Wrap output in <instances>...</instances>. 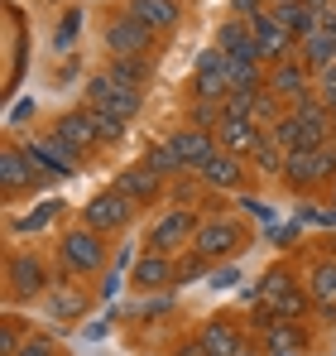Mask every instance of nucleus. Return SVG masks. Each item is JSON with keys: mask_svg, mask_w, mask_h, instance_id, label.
<instances>
[{"mask_svg": "<svg viewBox=\"0 0 336 356\" xmlns=\"http://www.w3.org/2000/svg\"><path fill=\"white\" fill-rule=\"evenodd\" d=\"M212 260H202L197 250H183L178 255V284H197V280H212Z\"/></svg>", "mask_w": 336, "mask_h": 356, "instance_id": "nucleus-36", "label": "nucleus"}, {"mask_svg": "<svg viewBox=\"0 0 336 356\" xmlns=\"http://www.w3.org/2000/svg\"><path fill=\"white\" fill-rule=\"evenodd\" d=\"M255 111H260V92H230V97H226V116L255 120Z\"/></svg>", "mask_w": 336, "mask_h": 356, "instance_id": "nucleus-37", "label": "nucleus"}, {"mask_svg": "<svg viewBox=\"0 0 336 356\" xmlns=\"http://www.w3.org/2000/svg\"><path fill=\"white\" fill-rule=\"evenodd\" d=\"M19 356H67V352H62V342L49 337V332H29V342L19 347Z\"/></svg>", "mask_w": 336, "mask_h": 356, "instance_id": "nucleus-39", "label": "nucleus"}, {"mask_svg": "<svg viewBox=\"0 0 336 356\" xmlns=\"http://www.w3.org/2000/svg\"><path fill=\"white\" fill-rule=\"evenodd\" d=\"M212 284H217V289H235V284H240V270H235V260L212 270Z\"/></svg>", "mask_w": 336, "mask_h": 356, "instance_id": "nucleus-43", "label": "nucleus"}, {"mask_svg": "<svg viewBox=\"0 0 336 356\" xmlns=\"http://www.w3.org/2000/svg\"><path fill=\"white\" fill-rule=\"evenodd\" d=\"M49 183H53V178L24 154L19 140H5V145H0V188H5V202H19V197H29V193H44Z\"/></svg>", "mask_w": 336, "mask_h": 356, "instance_id": "nucleus-9", "label": "nucleus"}, {"mask_svg": "<svg viewBox=\"0 0 336 356\" xmlns=\"http://www.w3.org/2000/svg\"><path fill=\"white\" fill-rule=\"evenodd\" d=\"M197 227H202V212H197V207H164V212L149 222V236H144L149 245H144V250L183 255V250H192Z\"/></svg>", "mask_w": 336, "mask_h": 356, "instance_id": "nucleus-10", "label": "nucleus"}, {"mask_svg": "<svg viewBox=\"0 0 336 356\" xmlns=\"http://www.w3.org/2000/svg\"><path fill=\"white\" fill-rule=\"evenodd\" d=\"M283 188L293 197H312V193H327L336 183V140H327L322 149H293L288 164H283Z\"/></svg>", "mask_w": 336, "mask_h": 356, "instance_id": "nucleus-5", "label": "nucleus"}, {"mask_svg": "<svg viewBox=\"0 0 336 356\" xmlns=\"http://www.w3.org/2000/svg\"><path fill=\"white\" fill-rule=\"evenodd\" d=\"M255 303H260L274 323H308V313H312V298H308V284H303V270H293L288 260H274V265L260 275Z\"/></svg>", "mask_w": 336, "mask_h": 356, "instance_id": "nucleus-3", "label": "nucleus"}, {"mask_svg": "<svg viewBox=\"0 0 336 356\" xmlns=\"http://www.w3.org/2000/svg\"><path fill=\"white\" fill-rule=\"evenodd\" d=\"M135 217H140V202H130L120 188L92 193V197L82 202V212H77V222L92 227V232H101V236H125V232L135 227Z\"/></svg>", "mask_w": 336, "mask_h": 356, "instance_id": "nucleus-7", "label": "nucleus"}, {"mask_svg": "<svg viewBox=\"0 0 336 356\" xmlns=\"http://www.w3.org/2000/svg\"><path fill=\"white\" fill-rule=\"evenodd\" d=\"M77 29H82V10L72 5V10L58 19V39H53V44H58V49H67V39H77Z\"/></svg>", "mask_w": 336, "mask_h": 356, "instance_id": "nucleus-41", "label": "nucleus"}, {"mask_svg": "<svg viewBox=\"0 0 336 356\" xmlns=\"http://www.w3.org/2000/svg\"><path fill=\"white\" fill-rule=\"evenodd\" d=\"M178 356H212V352H207V347H202V337L192 332V337H187V342L178 347Z\"/></svg>", "mask_w": 336, "mask_h": 356, "instance_id": "nucleus-45", "label": "nucleus"}, {"mask_svg": "<svg viewBox=\"0 0 336 356\" xmlns=\"http://www.w3.org/2000/svg\"><path fill=\"white\" fill-rule=\"evenodd\" d=\"M58 217H62V197H49V202H39V207H29V212H10L5 232H10V241L39 236V232H49V227H53Z\"/></svg>", "mask_w": 336, "mask_h": 356, "instance_id": "nucleus-27", "label": "nucleus"}, {"mask_svg": "<svg viewBox=\"0 0 336 356\" xmlns=\"http://www.w3.org/2000/svg\"><path fill=\"white\" fill-rule=\"evenodd\" d=\"M29 116H39V106H34V102H19V106L10 111V125H19V120H29Z\"/></svg>", "mask_w": 336, "mask_h": 356, "instance_id": "nucleus-46", "label": "nucleus"}, {"mask_svg": "<svg viewBox=\"0 0 336 356\" xmlns=\"http://www.w3.org/2000/svg\"><path fill=\"white\" fill-rule=\"evenodd\" d=\"M82 106H92V111H111L115 120H130L144 111V92H135V87H125L120 77H111L106 67L101 72H92L87 82H82Z\"/></svg>", "mask_w": 336, "mask_h": 356, "instance_id": "nucleus-8", "label": "nucleus"}, {"mask_svg": "<svg viewBox=\"0 0 336 356\" xmlns=\"http://www.w3.org/2000/svg\"><path fill=\"white\" fill-rule=\"evenodd\" d=\"M168 289H178V255L140 250L135 265H130V294L149 298V294H168Z\"/></svg>", "mask_w": 336, "mask_h": 356, "instance_id": "nucleus-14", "label": "nucleus"}, {"mask_svg": "<svg viewBox=\"0 0 336 356\" xmlns=\"http://www.w3.org/2000/svg\"><path fill=\"white\" fill-rule=\"evenodd\" d=\"M120 289H130V275H120V270H106V275H101V284H96V298H106V303H111L115 294H120Z\"/></svg>", "mask_w": 336, "mask_h": 356, "instance_id": "nucleus-40", "label": "nucleus"}, {"mask_svg": "<svg viewBox=\"0 0 336 356\" xmlns=\"http://www.w3.org/2000/svg\"><path fill=\"white\" fill-rule=\"evenodd\" d=\"M217 49H221L226 58L264 63V58H260V44H255V34H250V19H235V15H226V19H221V29H217Z\"/></svg>", "mask_w": 336, "mask_h": 356, "instance_id": "nucleus-26", "label": "nucleus"}, {"mask_svg": "<svg viewBox=\"0 0 336 356\" xmlns=\"http://www.w3.org/2000/svg\"><path fill=\"white\" fill-rule=\"evenodd\" d=\"M58 284V270L39 245H10L5 250V303H39Z\"/></svg>", "mask_w": 336, "mask_h": 356, "instance_id": "nucleus-4", "label": "nucleus"}, {"mask_svg": "<svg viewBox=\"0 0 336 356\" xmlns=\"http://www.w3.org/2000/svg\"><path fill=\"white\" fill-rule=\"evenodd\" d=\"M269 5H283V0H269Z\"/></svg>", "mask_w": 336, "mask_h": 356, "instance_id": "nucleus-51", "label": "nucleus"}, {"mask_svg": "<svg viewBox=\"0 0 336 356\" xmlns=\"http://www.w3.org/2000/svg\"><path fill=\"white\" fill-rule=\"evenodd\" d=\"M187 97H202V102H226V97H230V58H226L217 44L197 54V67H192V87H187Z\"/></svg>", "mask_w": 336, "mask_h": 356, "instance_id": "nucleus-16", "label": "nucleus"}, {"mask_svg": "<svg viewBox=\"0 0 336 356\" xmlns=\"http://www.w3.org/2000/svg\"><path fill=\"white\" fill-rule=\"evenodd\" d=\"M322 197H327V207H336V183L327 188V193H322Z\"/></svg>", "mask_w": 336, "mask_h": 356, "instance_id": "nucleus-49", "label": "nucleus"}, {"mask_svg": "<svg viewBox=\"0 0 336 356\" xmlns=\"http://www.w3.org/2000/svg\"><path fill=\"white\" fill-rule=\"evenodd\" d=\"M264 63L250 58H230V92H264Z\"/></svg>", "mask_w": 336, "mask_h": 356, "instance_id": "nucleus-34", "label": "nucleus"}, {"mask_svg": "<svg viewBox=\"0 0 336 356\" xmlns=\"http://www.w3.org/2000/svg\"><path fill=\"white\" fill-rule=\"evenodd\" d=\"M226 116V102H202V97H187V125L197 130H217Z\"/></svg>", "mask_w": 336, "mask_h": 356, "instance_id": "nucleus-35", "label": "nucleus"}, {"mask_svg": "<svg viewBox=\"0 0 336 356\" xmlns=\"http://www.w3.org/2000/svg\"><path fill=\"white\" fill-rule=\"evenodd\" d=\"M197 337H202V347L212 356H240L250 347V332H245V323H240L235 313H212V318L197 327Z\"/></svg>", "mask_w": 336, "mask_h": 356, "instance_id": "nucleus-18", "label": "nucleus"}, {"mask_svg": "<svg viewBox=\"0 0 336 356\" xmlns=\"http://www.w3.org/2000/svg\"><path fill=\"white\" fill-rule=\"evenodd\" d=\"M101 44H106V58H159V34L144 29L120 5L101 15Z\"/></svg>", "mask_w": 336, "mask_h": 356, "instance_id": "nucleus-6", "label": "nucleus"}, {"mask_svg": "<svg viewBox=\"0 0 336 356\" xmlns=\"http://www.w3.org/2000/svg\"><path fill=\"white\" fill-rule=\"evenodd\" d=\"M327 111H332V125H336V97H332V102H327Z\"/></svg>", "mask_w": 336, "mask_h": 356, "instance_id": "nucleus-50", "label": "nucleus"}, {"mask_svg": "<svg viewBox=\"0 0 336 356\" xmlns=\"http://www.w3.org/2000/svg\"><path fill=\"white\" fill-rule=\"evenodd\" d=\"M144 164H149V169H154L159 178H168V183L187 174V169H183V159L173 154V145H168V140H154V145L144 149Z\"/></svg>", "mask_w": 336, "mask_h": 356, "instance_id": "nucleus-33", "label": "nucleus"}, {"mask_svg": "<svg viewBox=\"0 0 336 356\" xmlns=\"http://www.w3.org/2000/svg\"><path fill=\"white\" fill-rule=\"evenodd\" d=\"M49 130H53L67 149H77L82 159H92V154H101V149H106V145H101V135H96V125H92V116H87V106L53 116V125H49Z\"/></svg>", "mask_w": 336, "mask_h": 356, "instance_id": "nucleus-21", "label": "nucleus"}, {"mask_svg": "<svg viewBox=\"0 0 336 356\" xmlns=\"http://www.w3.org/2000/svg\"><path fill=\"white\" fill-rule=\"evenodd\" d=\"M106 72H111V77H120L125 87L144 92V87L154 82V72H159V58H106Z\"/></svg>", "mask_w": 336, "mask_h": 356, "instance_id": "nucleus-29", "label": "nucleus"}, {"mask_svg": "<svg viewBox=\"0 0 336 356\" xmlns=\"http://www.w3.org/2000/svg\"><path fill=\"white\" fill-rule=\"evenodd\" d=\"M255 245V222L235 207H221V212H202V227L192 236V250L212 265H230L240 260L245 250Z\"/></svg>", "mask_w": 336, "mask_h": 356, "instance_id": "nucleus-2", "label": "nucleus"}, {"mask_svg": "<svg viewBox=\"0 0 336 356\" xmlns=\"http://www.w3.org/2000/svg\"><path fill=\"white\" fill-rule=\"evenodd\" d=\"M240 356H269V352H264L260 342H250V347H245V352H240Z\"/></svg>", "mask_w": 336, "mask_h": 356, "instance_id": "nucleus-48", "label": "nucleus"}, {"mask_svg": "<svg viewBox=\"0 0 336 356\" xmlns=\"http://www.w3.org/2000/svg\"><path fill=\"white\" fill-rule=\"evenodd\" d=\"M125 15H135L144 29H154L159 39H168L183 24V0H120Z\"/></svg>", "mask_w": 336, "mask_h": 356, "instance_id": "nucleus-23", "label": "nucleus"}, {"mask_svg": "<svg viewBox=\"0 0 336 356\" xmlns=\"http://www.w3.org/2000/svg\"><path fill=\"white\" fill-rule=\"evenodd\" d=\"M283 164H288V154H283L269 135H264V140H260V149L250 154V169H255V178H283Z\"/></svg>", "mask_w": 336, "mask_h": 356, "instance_id": "nucleus-32", "label": "nucleus"}, {"mask_svg": "<svg viewBox=\"0 0 336 356\" xmlns=\"http://www.w3.org/2000/svg\"><path fill=\"white\" fill-rule=\"evenodd\" d=\"M164 140L173 145V154L183 159V169H187V174H202V169L221 154L217 135H212V130H197V125H178V130H168Z\"/></svg>", "mask_w": 336, "mask_h": 356, "instance_id": "nucleus-17", "label": "nucleus"}, {"mask_svg": "<svg viewBox=\"0 0 336 356\" xmlns=\"http://www.w3.org/2000/svg\"><path fill=\"white\" fill-rule=\"evenodd\" d=\"M303 284L312 298V313H322V323H336V255L312 250L303 265Z\"/></svg>", "mask_w": 336, "mask_h": 356, "instance_id": "nucleus-15", "label": "nucleus"}, {"mask_svg": "<svg viewBox=\"0 0 336 356\" xmlns=\"http://www.w3.org/2000/svg\"><path fill=\"white\" fill-rule=\"evenodd\" d=\"M260 10H269V0H230L226 15H235V19H255Z\"/></svg>", "mask_w": 336, "mask_h": 356, "instance_id": "nucleus-42", "label": "nucleus"}, {"mask_svg": "<svg viewBox=\"0 0 336 356\" xmlns=\"http://www.w3.org/2000/svg\"><path fill=\"white\" fill-rule=\"evenodd\" d=\"M298 58L308 63L312 72H327L336 63V34H327V29H317V34H308L303 44H298Z\"/></svg>", "mask_w": 336, "mask_h": 356, "instance_id": "nucleus-30", "label": "nucleus"}, {"mask_svg": "<svg viewBox=\"0 0 336 356\" xmlns=\"http://www.w3.org/2000/svg\"><path fill=\"white\" fill-rule=\"evenodd\" d=\"M92 308H96V289H87V280H62V275H58L53 289L39 298V313H44L49 323H62V327L82 323Z\"/></svg>", "mask_w": 336, "mask_h": 356, "instance_id": "nucleus-11", "label": "nucleus"}, {"mask_svg": "<svg viewBox=\"0 0 336 356\" xmlns=\"http://www.w3.org/2000/svg\"><path fill=\"white\" fill-rule=\"evenodd\" d=\"M202 183H207V188H212V193H245V188H250V178H255V169H250V159H240V154H217V159H212V164H207V169H202Z\"/></svg>", "mask_w": 336, "mask_h": 356, "instance_id": "nucleus-22", "label": "nucleus"}, {"mask_svg": "<svg viewBox=\"0 0 336 356\" xmlns=\"http://www.w3.org/2000/svg\"><path fill=\"white\" fill-rule=\"evenodd\" d=\"M111 188H120V193H125L130 202H140V207H154V202L168 197V178H159L144 159H140V164H125V169L111 178Z\"/></svg>", "mask_w": 336, "mask_h": 356, "instance_id": "nucleus-19", "label": "nucleus"}, {"mask_svg": "<svg viewBox=\"0 0 336 356\" xmlns=\"http://www.w3.org/2000/svg\"><path fill=\"white\" fill-rule=\"evenodd\" d=\"M255 337H260V347L269 356H308V347H312L308 323H269V327H260Z\"/></svg>", "mask_w": 336, "mask_h": 356, "instance_id": "nucleus-24", "label": "nucleus"}, {"mask_svg": "<svg viewBox=\"0 0 336 356\" xmlns=\"http://www.w3.org/2000/svg\"><path fill=\"white\" fill-rule=\"evenodd\" d=\"M212 135H217V145H221L226 154H240V159H250V154L260 149V140H264L269 130H260L255 120H240V116H221V125H217Z\"/></svg>", "mask_w": 336, "mask_h": 356, "instance_id": "nucleus-25", "label": "nucleus"}, {"mask_svg": "<svg viewBox=\"0 0 336 356\" xmlns=\"http://www.w3.org/2000/svg\"><path fill=\"white\" fill-rule=\"evenodd\" d=\"M53 260H58V275L62 280H101L111 270V236L72 222L62 227L53 241Z\"/></svg>", "mask_w": 336, "mask_h": 356, "instance_id": "nucleus-1", "label": "nucleus"}, {"mask_svg": "<svg viewBox=\"0 0 336 356\" xmlns=\"http://www.w3.org/2000/svg\"><path fill=\"white\" fill-rule=\"evenodd\" d=\"M87 116H92V125H96V135H101V145H115V140L125 135V120H115L111 111H92V106H87Z\"/></svg>", "mask_w": 336, "mask_h": 356, "instance_id": "nucleus-38", "label": "nucleus"}, {"mask_svg": "<svg viewBox=\"0 0 336 356\" xmlns=\"http://www.w3.org/2000/svg\"><path fill=\"white\" fill-rule=\"evenodd\" d=\"M19 145H24V154H29L49 178H77L82 169H87V159H82L77 149H67L53 130H34V135H24Z\"/></svg>", "mask_w": 336, "mask_h": 356, "instance_id": "nucleus-12", "label": "nucleus"}, {"mask_svg": "<svg viewBox=\"0 0 336 356\" xmlns=\"http://www.w3.org/2000/svg\"><path fill=\"white\" fill-rule=\"evenodd\" d=\"M303 5H308V10H312V15H317V19H322V15H327V10H332L336 0H303Z\"/></svg>", "mask_w": 336, "mask_h": 356, "instance_id": "nucleus-47", "label": "nucleus"}, {"mask_svg": "<svg viewBox=\"0 0 336 356\" xmlns=\"http://www.w3.org/2000/svg\"><path fill=\"white\" fill-rule=\"evenodd\" d=\"M250 34H255V44H260L264 67H274V63H283V58H293V54H298V39H293L279 19H274V10H260V15L250 19Z\"/></svg>", "mask_w": 336, "mask_h": 356, "instance_id": "nucleus-20", "label": "nucleus"}, {"mask_svg": "<svg viewBox=\"0 0 336 356\" xmlns=\"http://www.w3.org/2000/svg\"><path fill=\"white\" fill-rule=\"evenodd\" d=\"M269 10H274V19H279V24L293 34V39H298V44H303L308 34H317V29H322V19H317L303 0H283V5H269Z\"/></svg>", "mask_w": 336, "mask_h": 356, "instance_id": "nucleus-28", "label": "nucleus"}, {"mask_svg": "<svg viewBox=\"0 0 336 356\" xmlns=\"http://www.w3.org/2000/svg\"><path fill=\"white\" fill-rule=\"evenodd\" d=\"M317 97H322V102H332V97H336V63L327 67V72H317Z\"/></svg>", "mask_w": 336, "mask_h": 356, "instance_id": "nucleus-44", "label": "nucleus"}, {"mask_svg": "<svg viewBox=\"0 0 336 356\" xmlns=\"http://www.w3.org/2000/svg\"><path fill=\"white\" fill-rule=\"evenodd\" d=\"M29 332H34V323L10 308V313L0 318V356H19V347L29 342Z\"/></svg>", "mask_w": 336, "mask_h": 356, "instance_id": "nucleus-31", "label": "nucleus"}, {"mask_svg": "<svg viewBox=\"0 0 336 356\" xmlns=\"http://www.w3.org/2000/svg\"><path fill=\"white\" fill-rule=\"evenodd\" d=\"M264 87H269L283 106L293 111V106H303V102H312V97H317V72H312L308 63L293 54V58L274 63V67L264 72Z\"/></svg>", "mask_w": 336, "mask_h": 356, "instance_id": "nucleus-13", "label": "nucleus"}]
</instances>
